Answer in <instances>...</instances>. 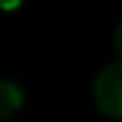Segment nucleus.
Here are the masks:
<instances>
[{"mask_svg":"<svg viewBox=\"0 0 122 122\" xmlns=\"http://www.w3.org/2000/svg\"><path fill=\"white\" fill-rule=\"evenodd\" d=\"M92 99L103 116L122 120V60L109 62L97 73L92 81Z\"/></svg>","mask_w":122,"mask_h":122,"instance_id":"f257e3e1","label":"nucleus"},{"mask_svg":"<svg viewBox=\"0 0 122 122\" xmlns=\"http://www.w3.org/2000/svg\"><path fill=\"white\" fill-rule=\"evenodd\" d=\"M24 107V92L17 84L0 79V122L11 120Z\"/></svg>","mask_w":122,"mask_h":122,"instance_id":"f03ea898","label":"nucleus"},{"mask_svg":"<svg viewBox=\"0 0 122 122\" xmlns=\"http://www.w3.org/2000/svg\"><path fill=\"white\" fill-rule=\"evenodd\" d=\"M114 45H116V51L120 54V58H122V21L116 26V32H114Z\"/></svg>","mask_w":122,"mask_h":122,"instance_id":"7ed1b4c3","label":"nucleus"},{"mask_svg":"<svg viewBox=\"0 0 122 122\" xmlns=\"http://www.w3.org/2000/svg\"><path fill=\"white\" fill-rule=\"evenodd\" d=\"M24 0H0V11H15L21 6Z\"/></svg>","mask_w":122,"mask_h":122,"instance_id":"20e7f679","label":"nucleus"}]
</instances>
